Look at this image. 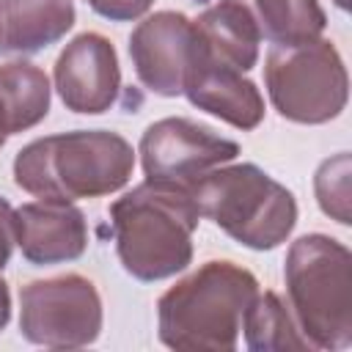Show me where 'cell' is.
<instances>
[{"mask_svg":"<svg viewBox=\"0 0 352 352\" xmlns=\"http://www.w3.org/2000/svg\"><path fill=\"white\" fill-rule=\"evenodd\" d=\"M198 206L187 187L146 179L110 206L116 250L138 280H162L182 272L192 258Z\"/></svg>","mask_w":352,"mask_h":352,"instance_id":"cell-1","label":"cell"},{"mask_svg":"<svg viewBox=\"0 0 352 352\" xmlns=\"http://www.w3.org/2000/svg\"><path fill=\"white\" fill-rule=\"evenodd\" d=\"M135 151L118 132L77 129L28 143L14 160V182L38 198H96L121 190Z\"/></svg>","mask_w":352,"mask_h":352,"instance_id":"cell-2","label":"cell"},{"mask_svg":"<svg viewBox=\"0 0 352 352\" xmlns=\"http://www.w3.org/2000/svg\"><path fill=\"white\" fill-rule=\"evenodd\" d=\"M253 272L234 261H206L157 302L160 338L173 349L226 352L236 346L242 316L256 297Z\"/></svg>","mask_w":352,"mask_h":352,"instance_id":"cell-3","label":"cell"},{"mask_svg":"<svg viewBox=\"0 0 352 352\" xmlns=\"http://www.w3.org/2000/svg\"><path fill=\"white\" fill-rule=\"evenodd\" d=\"M286 292L294 322L311 346L352 344V256L324 234L300 236L286 256Z\"/></svg>","mask_w":352,"mask_h":352,"instance_id":"cell-4","label":"cell"},{"mask_svg":"<svg viewBox=\"0 0 352 352\" xmlns=\"http://www.w3.org/2000/svg\"><path fill=\"white\" fill-rule=\"evenodd\" d=\"M201 217L253 250L278 248L297 223L294 195L258 165H217L192 184Z\"/></svg>","mask_w":352,"mask_h":352,"instance_id":"cell-5","label":"cell"},{"mask_svg":"<svg viewBox=\"0 0 352 352\" xmlns=\"http://www.w3.org/2000/svg\"><path fill=\"white\" fill-rule=\"evenodd\" d=\"M264 80L275 110L297 124H324L346 104V69L327 38L272 47Z\"/></svg>","mask_w":352,"mask_h":352,"instance_id":"cell-6","label":"cell"},{"mask_svg":"<svg viewBox=\"0 0 352 352\" xmlns=\"http://www.w3.org/2000/svg\"><path fill=\"white\" fill-rule=\"evenodd\" d=\"M19 330L28 341L52 349L94 344L102 330V300L96 286L74 272L22 286Z\"/></svg>","mask_w":352,"mask_h":352,"instance_id":"cell-7","label":"cell"},{"mask_svg":"<svg viewBox=\"0 0 352 352\" xmlns=\"http://www.w3.org/2000/svg\"><path fill=\"white\" fill-rule=\"evenodd\" d=\"M236 154L239 143L217 135L206 124L182 116L154 121L140 138V160L146 176L187 190H192L204 173L231 162Z\"/></svg>","mask_w":352,"mask_h":352,"instance_id":"cell-8","label":"cell"},{"mask_svg":"<svg viewBox=\"0 0 352 352\" xmlns=\"http://www.w3.org/2000/svg\"><path fill=\"white\" fill-rule=\"evenodd\" d=\"M195 50V28L179 11H157L129 36L138 80L157 96H179Z\"/></svg>","mask_w":352,"mask_h":352,"instance_id":"cell-9","label":"cell"},{"mask_svg":"<svg viewBox=\"0 0 352 352\" xmlns=\"http://www.w3.org/2000/svg\"><path fill=\"white\" fill-rule=\"evenodd\" d=\"M55 88L74 113H104L118 96L121 69L113 44L99 33H80L55 60Z\"/></svg>","mask_w":352,"mask_h":352,"instance_id":"cell-10","label":"cell"},{"mask_svg":"<svg viewBox=\"0 0 352 352\" xmlns=\"http://www.w3.org/2000/svg\"><path fill=\"white\" fill-rule=\"evenodd\" d=\"M182 94H187L198 110H206L236 129H253L264 118V99L256 82H250L245 72L206 55L198 41Z\"/></svg>","mask_w":352,"mask_h":352,"instance_id":"cell-11","label":"cell"},{"mask_svg":"<svg viewBox=\"0 0 352 352\" xmlns=\"http://www.w3.org/2000/svg\"><path fill=\"white\" fill-rule=\"evenodd\" d=\"M16 245L33 264H58L82 256L88 226L82 212L63 198H41L14 212Z\"/></svg>","mask_w":352,"mask_h":352,"instance_id":"cell-12","label":"cell"},{"mask_svg":"<svg viewBox=\"0 0 352 352\" xmlns=\"http://www.w3.org/2000/svg\"><path fill=\"white\" fill-rule=\"evenodd\" d=\"M72 25V0H0V50L6 52H38Z\"/></svg>","mask_w":352,"mask_h":352,"instance_id":"cell-13","label":"cell"},{"mask_svg":"<svg viewBox=\"0 0 352 352\" xmlns=\"http://www.w3.org/2000/svg\"><path fill=\"white\" fill-rule=\"evenodd\" d=\"M192 28H195L198 47L206 55H212L239 72H248L256 66L261 36H258L253 19L245 14V8H239L236 3L220 0L217 6L206 8L192 22Z\"/></svg>","mask_w":352,"mask_h":352,"instance_id":"cell-14","label":"cell"},{"mask_svg":"<svg viewBox=\"0 0 352 352\" xmlns=\"http://www.w3.org/2000/svg\"><path fill=\"white\" fill-rule=\"evenodd\" d=\"M253 19L261 38L275 47H292L319 38L324 30V11L319 0H231Z\"/></svg>","mask_w":352,"mask_h":352,"instance_id":"cell-15","label":"cell"},{"mask_svg":"<svg viewBox=\"0 0 352 352\" xmlns=\"http://www.w3.org/2000/svg\"><path fill=\"white\" fill-rule=\"evenodd\" d=\"M0 104L8 116L11 135L36 126L50 110L47 74L25 60L0 66Z\"/></svg>","mask_w":352,"mask_h":352,"instance_id":"cell-16","label":"cell"},{"mask_svg":"<svg viewBox=\"0 0 352 352\" xmlns=\"http://www.w3.org/2000/svg\"><path fill=\"white\" fill-rule=\"evenodd\" d=\"M242 330L250 349L270 352V349H311L308 338L300 333L294 316L289 314L286 302L275 292H264L250 300L242 316Z\"/></svg>","mask_w":352,"mask_h":352,"instance_id":"cell-17","label":"cell"},{"mask_svg":"<svg viewBox=\"0 0 352 352\" xmlns=\"http://www.w3.org/2000/svg\"><path fill=\"white\" fill-rule=\"evenodd\" d=\"M316 201L324 214L338 220L341 226L349 223V154H338L324 160L314 179Z\"/></svg>","mask_w":352,"mask_h":352,"instance_id":"cell-18","label":"cell"},{"mask_svg":"<svg viewBox=\"0 0 352 352\" xmlns=\"http://www.w3.org/2000/svg\"><path fill=\"white\" fill-rule=\"evenodd\" d=\"M85 3L96 14H102L107 19H116V22H124V19H135V16L146 14L154 0H85Z\"/></svg>","mask_w":352,"mask_h":352,"instance_id":"cell-19","label":"cell"},{"mask_svg":"<svg viewBox=\"0 0 352 352\" xmlns=\"http://www.w3.org/2000/svg\"><path fill=\"white\" fill-rule=\"evenodd\" d=\"M16 242V228H14V209L6 198H0V270L8 264L11 250Z\"/></svg>","mask_w":352,"mask_h":352,"instance_id":"cell-20","label":"cell"},{"mask_svg":"<svg viewBox=\"0 0 352 352\" xmlns=\"http://www.w3.org/2000/svg\"><path fill=\"white\" fill-rule=\"evenodd\" d=\"M11 316V294H8V283L0 278V330L8 324Z\"/></svg>","mask_w":352,"mask_h":352,"instance_id":"cell-21","label":"cell"},{"mask_svg":"<svg viewBox=\"0 0 352 352\" xmlns=\"http://www.w3.org/2000/svg\"><path fill=\"white\" fill-rule=\"evenodd\" d=\"M8 135H11V124H8V116H6V110L0 104V146L8 140Z\"/></svg>","mask_w":352,"mask_h":352,"instance_id":"cell-22","label":"cell"},{"mask_svg":"<svg viewBox=\"0 0 352 352\" xmlns=\"http://www.w3.org/2000/svg\"><path fill=\"white\" fill-rule=\"evenodd\" d=\"M336 3H338V6H341V8H346V0H336Z\"/></svg>","mask_w":352,"mask_h":352,"instance_id":"cell-23","label":"cell"}]
</instances>
